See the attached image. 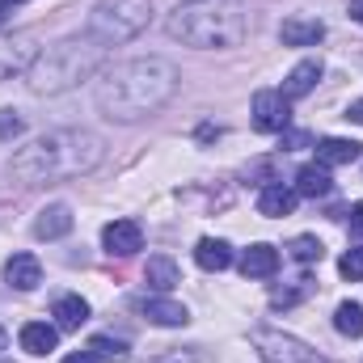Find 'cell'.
I'll return each mask as SVG.
<instances>
[{"mask_svg":"<svg viewBox=\"0 0 363 363\" xmlns=\"http://www.w3.org/2000/svg\"><path fill=\"white\" fill-rule=\"evenodd\" d=\"M182 85L178 64L161 60V55H140L127 64H114L101 81H97V110L114 123H140L148 114H157Z\"/></svg>","mask_w":363,"mask_h":363,"instance_id":"obj_1","label":"cell"},{"mask_svg":"<svg viewBox=\"0 0 363 363\" xmlns=\"http://www.w3.org/2000/svg\"><path fill=\"white\" fill-rule=\"evenodd\" d=\"M106 157V144L101 135L93 131H51V135H38L30 140L13 161V178L26 182V186H38V182H60V178H81L93 174Z\"/></svg>","mask_w":363,"mask_h":363,"instance_id":"obj_2","label":"cell"},{"mask_svg":"<svg viewBox=\"0 0 363 363\" xmlns=\"http://www.w3.org/2000/svg\"><path fill=\"white\" fill-rule=\"evenodd\" d=\"M169 38L199 51H228L241 47L250 34V13L237 0H186L165 21Z\"/></svg>","mask_w":363,"mask_h":363,"instance_id":"obj_3","label":"cell"},{"mask_svg":"<svg viewBox=\"0 0 363 363\" xmlns=\"http://www.w3.org/2000/svg\"><path fill=\"white\" fill-rule=\"evenodd\" d=\"M101 60H106V47L101 43H93L89 34L85 38H64V43H55V47H47L34 64H30V72H26V85L30 93H64L72 89V85H81V81H89L93 72L101 68Z\"/></svg>","mask_w":363,"mask_h":363,"instance_id":"obj_4","label":"cell"},{"mask_svg":"<svg viewBox=\"0 0 363 363\" xmlns=\"http://www.w3.org/2000/svg\"><path fill=\"white\" fill-rule=\"evenodd\" d=\"M148 21H152V0H101L85 21V34L101 47H118L144 34Z\"/></svg>","mask_w":363,"mask_h":363,"instance_id":"obj_5","label":"cell"},{"mask_svg":"<svg viewBox=\"0 0 363 363\" xmlns=\"http://www.w3.org/2000/svg\"><path fill=\"white\" fill-rule=\"evenodd\" d=\"M254 351L262 363H330L325 355H317L308 342H300L296 334H283V330H254Z\"/></svg>","mask_w":363,"mask_h":363,"instance_id":"obj_6","label":"cell"},{"mask_svg":"<svg viewBox=\"0 0 363 363\" xmlns=\"http://www.w3.org/2000/svg\"><path fill=\"white\" fill-rule=\"evenodd\" d=\"M291 123V101L283 97V89H258L254 93V127L267 135H283Z\"/></svg>","mask_w":363,"mask_h":363,"instance_id":"obj_7","label":"cell"},{"mask_svg":"<svg viewBox=\"0 0 363 363\" xmlns=\"http://www.w3.org/2000/svg\"><path fill=\"white\" fill-rule=\"evenodd\" d=\"M101 245H106L110 258H131V254L144 250V228L135 220H114V224L101 228Z\"/></svg>","mask_w":363,"mask_h":363,"instance_id":"obj_8","label":"cell"},{"mask_svg":"<svg viewBox=\"0 0 363 363\" xmlns=\"http://www.w3.org/2000/svg\"><path fill=\"white\" fill-rule=\"evenodd\" d=\"M279 38H283V47H317L325 38V21L321 17H287L279 26Z\"/></svg>","mask_w":363,"mask_h":363,"instance_id":"obj_9","label":"cell"},{"mask_svg":"<svg viewBox=\"0 0 363 363\" xmlns=\"http://www.w3.org/2000/svg\"><path fill=\"white\" fill-rule=\"evenodd\" d=\"M140 313H144L152 325H165V330H178V325H186V321H190L186 304L169 300V296H148V300H140Z\"/></svg>","mask_w":363,"mask_h":363,"instance_id":"obj_10","label":"cell"},{"mask_svg":"<svg viewBox=\"0 0 363 363\" xmlns=\"http://www.w3.org/2000/svg\"><path fill=\"white\" fill-rule=\"evenodd\" d=\"M68 233H72V207L68 203H51V207L38 211V220H34V237L38 241H60Z\"/></svg>","mask_w":363,"mask_h":363,"instance_id":"obj_11","label":"cell"},{"mask_svg":"<svg viewBox=\"0 0 363 363\" xmlns=\"http://www.w3.org/2000/svg\"><path fill=\"white\" fill-rule=\"evenodd\" d=\"M321 60H300L291 72H287V81H283V97L287 101H296V97H308V93L317 89V81H321Z\"/></svg>","mask_w":363,"mask_h":363,"instance_id":"obj_12","label":"cell"},{"mask_svg":"<svg viewBox=\"0 0 363 363\" xmlns=\"http://www.w3.org/2000/svg\"><path fill=\"white\" fill-rule=\"evenodd\" d=\"M4 279H9V287H17V291H34V287L43 283V267H38L34 254H13V258L4 262Z\"/></svg>","mask_w":363,"mask_h":363,"instance_id":"obj_13","label":"cell"},{"mask_svg":"<svg viewBox=\"0 0 363 363\" xmlns=\"http://www.w3.org/2000/svg\"><path fill=\"white\" fill-rule=\"evenodd\" d=\"M363 157V144L355 140H342V135H325L321 144H317V165H351V161H359Z\"/></svg>","mask_w":363,"mask_h":363,"instance_id":"obj_14","label":"cell"},{"mask_svg":"<svg viewBox=\"0 0 363 363\" xmlns=\"http://www.w3.org/2000/svg\"><path fill=\"white\" fill-rule=\"evenodd\" d=\"M38 55L30 51V38L26 34H17V38H9V43H0V81L9 77V72H30V64H34Z\"/></svg>","mask_w":363,"mask_h":363,"instance_id":"obj_15","label":"cell"},{"mask_svg":"<svg viewBox=\"0 0 363 363\" xmlns=\"http://www.w3.org/2000/svg\"><path fill=\"white\" fill-rule=\"evenodd\" d=\"M279 271V250L274 245H250L245 254H241V274L245 279H271V274Z\"/></svg>","mask_w":363,"mask_h":363,"instance_id":"obj_16","label":"cell"},{"mask_svg":"<svg viewBox=\"0 0 363 363\" xmlns=\"http://www.w3.org/2000/svg\"><path fill=\"white\" fill-rule=\"evenodd\" d=\"M296 190L291 186H283V182H271V186H262V194H258V211L262 216H271V220H279V216H291L296 211Z\"/></svg>","mask_w":363,"mask_h":363,"instance_id":"obj_17","label":"cell"},{"mask_svg":"<svg viewBox=\"0 0 363 363\" xmlns=\"http://www.w3.org/2000/svg\"><path fill=\"white\" fill-rule=\"evenodd\" d=\"M60 347V330L55 325H47V321H26L21 325V351H30V355H51Z\"/></svg>","mask_w":363,"mask_h":363,"instance_id":"obj_18","label":"cell"},{"mask_svg":"<svg viewBox=\"0 0 363 363\" xmlns=\"http://www.w3.org/2000/svg\"><path fill=\"white\" fill-rule=\"evenodd\" d=\"M291 190H296V194H304V199H325V194L334 190V178H330V169H325V165H300Z\"/></svg>","mask_w":363,"mask_h":363,"instance_id":"obj_19","label":"cell"},{"mask_svg":"<svg viewBox=\"0 0 363 363\" xmlns=\"http://www.w3.org/2000/svg\"><path fill=\"white\" fill-rule=\"evenodd\" d=\"M194 262H199L203 271H228V267H233V245L220 241V237H203V241L194 245Z\"/></svg>","mask_w":363,"mask_h":363,"instance_id":"obj_20","label":"cell"},{"mask_svg":"<svg viewBox=\"0 0 363 363\" xmlns=\"http://www.w3.org/2000/svg\"><path fill=\"white\" fill-rule=\"evenodd\" d=\"M51 317L60 321V330H81V325L89 321V304H85L81 296H60V300L51 304Z\"/></svg>","mask_w":363,"mask_h":363,"instance_id":"obj_21","label":"cell"},{"mask_svg":"<svg viewBox=\"0 0 363 363\" xmlns=\"http://www.w3.org/2000/svg\"><path fill=\"white\" fill-rule=\"evenodd\" d=\"M144 279H148V287H157L161 296L165 291H174L182 283V271L174 258H148V271H144Z\"/></svg>","mask_w":363,"mask_h":363,"instance_id":"obj_22","label":"cell"},{"mask_svg":"<svg viewBox=\"0 0 363 363\" xmlns=\"http://www.w3.org/2000/svg\"><path fill=\"white\" fill-rule=\"evenodd\" d=\"M334 330L347 334V338H363V304L342 300V304L334 308Z\"/></svg>","mask_w":363,"mask_h":363,"instance_id":"obj_23","label":"cell"},{"mask_svg":"<svg viewBox=\"0 0 363 363\" xmlns=\"http://www.w3.org/2000/svg\"><path fill=\"white\" fill-rule=\"evenodd\" d=\"M313 287H317V283H313L308 274H300L291 287H274L271 291V308H291V304H300L304 296H313Z\"/></svg>","mask_w":363,"mask_h":363,"instance_id":"obj_24","label":"cell"},{"mask_svg":"<svg viewBox=\"0 0 363 363\" xmlns=\"http://www.w3.org/2000/svg\"><path fill=\"white\" fill-rule=\"evenodd\" d=\"M287 254H291L300 267H313V262H321V258H325V245H321L317 237H308V233H304V237H296V241L287 245Z\"/></svg>","mask_w":363,"mask_h":363,"instance_id":"obj_25","label":"cell"},{"mask_svg":"<svg viewBox=\"0 0 363 363\" xmlns=\"http://www.w3.org/2000/svg\"><path fill=\"white\" fill-rule=\"evenodd\" d=\"M89 351L97 359H127V342H118V338H110V334H97L89 342Z\"/></svg>","mask_w":363,"mask_h":363,"instance_id":"obj_26","label":"cell"},{"mask_svg":"<svg viewBox=\"0 0 363 363\" xmlns=\"http://www.w3.org/2000/svg\"><path fill=\"white\" fill-rule=\"evenodd\" d=\"M338 271L347 274L351 283H363V245H355V250H347V254H342Z\"/></svg>","mask_w":363,"mask_h":363,"instance_id":"obj_27","label":"cell"},{"mask_svg":"<svg viewBox=\"0 0 363 363\" xmlns=\"http://www.w3.org/2000/svg\"><path fill=\"white\" fill-rule=\"evenodd\" d=\"M13 135H21V118L13 110H0V140H13Z\"/></svg>","mask_w":363,"mask_h":363,"instance_id":"obj_28","label":"cell"},{"mask_svg":"<svg viewBox=\"0 0 363 363\" xmlns=\"http://www.w3.org/2000/svg\"><path fill=\"white\" fill-rule=\"evenodd\" d=\"M347 220H351V228H355V233H363V203H351Z\"/></svg>","mask_w":363,"mask_h":363,"instance_id":"obj_29","label":"cell"},{"mask_svg":"<svg viewBox=\"0 0 363 363\" xmlns=\"http://www.w3.org/2000/svg\"><path fill=\"white\" fill-rule=\"evenodd\" d=\"M64 363H101L93 351H72V355H64Z\"/></svg>","mask_w":363,"mask_h":363,"instance_id":"obj_30","label":"cell"},{"mask_svg":"<svg viewBox=\"0 0 363 363\" xmlns=\"http://www.w3.org/2000/svg\"><path fill=\"white\" fill-rule=\"evenodd\" d=\"M347 118H351V123H359V127H363V97H355V101L347 106Z\"/></svg>","mask_w":363,"mask_h":363,"instance_id":"obj_31","label":"cell"},{"mask_svg":"<svg viewBox=\"0 0 363 363\" xmlns=\"http://www.w3.org/2000/svg\"><path fill=\"white\" fill-rule=\"evenodd\" d=\"M283 144H287V148H304V144H308V135H300V131H296V135H291V131H283Z\"/></svg>","mask_w":363,"mask_h":363,"instance_id":"obj_32","label":"cell"},{"mask_svg":"<svg viewBox=\"0 0 363 363\" xmlns=\"http://www.w3.org/2000/svg\"><path fill=\"white\" fill-rule=\"evenodd\" d=\"M351 17L363 26V0H351Z\"/></svg>","mask_w":363,"mask_h":363,"instance_id":"obj_33","label":"cell"},{"mask_svg":"<svg viewBox=\"0 0 363 363\" xmlns=\"http://www.w3.org/2000/svg\"><path fill=\"white\" fill-rule=\"evenodd\" d=\"M4 9H9V4H0V26H4Z\"/></svg>","mask_w":363,"mask_h":363,"instance_id":"obj_34","label":"cell"},{"mask_svg":"<svg viewBox=\"0 0 363 363\" xmlns=\"http://www.w3.org/2000/svg\"><path fill=\"white\" fill-rule=\"evenodd\" d=\"M4 338H9V334H4V325H0V347H4Z\"/></svg>","mask_w":363,"mask_h":363,"instance_id":"obj_35","label":"cell"},{"mask_svg":"<svg viewBox=\"0 0 363 363\" xmlns=\"http://www.w3.org/2000/svg\"><path fill=\"white\" fill-rule=\"evenodd\" d=\"M0 4H21V0H0Z\"/></svg>","mask_w":363,"mask_h":363,"instance_id":"obj_36","label":"cell"}]
</instances>
